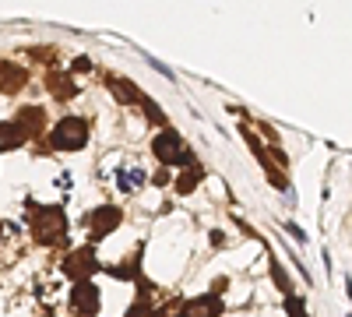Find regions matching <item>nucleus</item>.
<instances>
[{
    "label": "nucleus",
    "mask_w": 352,
    "mask_h": 317,
    "mask_svg": "<svg viewBox=\"0 0 352 317\" xmlns=\"http://www.w3.org/2000/svg\"><path fill=\"white\" fill-rule=\"evenodd\" d=\"M116 222H120V212H116V208H99L92 215V233L96 237H106L109 229H116Z\"/></svg>",
    "instance_id": "6"
},
{
    "label": "nucleus",
    "mask_w": 352,
    "mask_h": 317,
    "mask_svg": "<svg viewBox=\"0 0 352 317\" xmlns=\"http://www.w3.org/2000/svg\"><path fill=\"white\" fill-rule=\"evenodd\" d=\"M85 141H88V127H85V120H78V117H67V120H60V124L53 127V145L64 149V152L85 149Z\"/></svg>",
    "instance_id": "1"
},
{
    "label": "nucleus",
    "mask_w": 352,
    "mask_h": 317,
    "mask_svg": "<svg viewBox=\"0 0 352 317\" xmlns=\"http://www.w3.org/2000/svg\"><path fill=\"white\" fill-rule=\"evenodd\" d=\"M155 155H159L162 162H169V166H173L176 159L187 162V155L180 152V138H176V134H162V138L155 141Z\"/></svg>",
    "instance_id": "4"
},
{
    "label": "nucleus",
    "mask_w": 352,
    "mask_h": 317,
    "mask_svg": "<svg viewBox=\"0 0 352 317\" xmlns=\"http://www.w3.org/2000/svg\"><path fill=\"white\" fill-rule=\"evenodd\" d=\"M184 317H219V300L204 296V300H190L184 307Z\"/></svg>",
    "instance_id": "7"
},
{
    "label": "nucleus",
    "mask_w": 352,
    "mask_h": 317,
    "mask_svg": "<svg viewBox=\"0 0 352 317\" xmlns=\"http://www.w3.org/2000/svg\"><path fill=\"white\" fill-rule=\"evenodd\" d=\"M92 272H96V254L92 250H78L67 261V275H74V278H88Z\"/></svg>",
    "instance_id": "5"
},
{
    "label": "nucleus",
    "mask_w": 352,
    "mask_h": 317,
    "mask_svg": "<svg viewBox=\"0 0 352 317\" xmlns=\"http://www.w3.org/2000/svg\"><path fill=\"white\" fill-rule=\"evenodd\" d=\"M71 303H74V310H78V314H96L99 289H96V285L85 278V282H78V289H74V300H71Z\"/></svg>",
    "instance_id": "3"
},
{
    "label": "nucleus",
    "mask_w": 352,
    "mask_h": 317,
    "mask_svg": "<svg viewBox=\"0 0 352 317\" xmlns=\"http://www.w3.org/2000/svg\"><path fill=\"white\" fill-rule=\"evenodd\" d=\"M32 229H36V237L43 243H50V240H56V237L64 233V215L56 212V208H46V212H39V219L32 222Z\"/></svg>",
    "instance_id": "2"
},
{
    "label": "nucleus",
    "mask_w": 352,
    "mask_h": 317,
    "mask_svg": "<svg viewBox=\"0 0 352 317\" xmlns=\"http://www.w3.org/2000/svg\"><path fill=\"white\" fill-rule=\"evenodd\" d=\"M21 138H25V131H21L18 124H0V152L18 149V145H21Z\"/></svg>",
    "instance_id": "8"
}]
</instances>
